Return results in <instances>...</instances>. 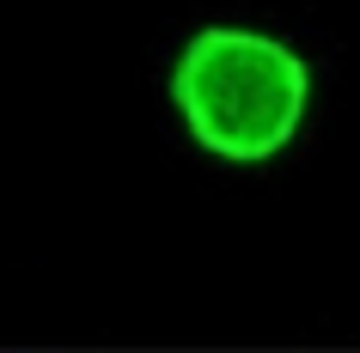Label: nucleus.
Instances as JSON below:
<instances>
[{"label": "nucleus", "mask_w": 360, "mask_h": 353, "mask_svg": "<svg viewBox=\"0 0 360 353\" xmlns=\"http://www.w3.org/2000/svg\"><path fill=\"white\" fill-rule=\"evenodd\" d=\"M165 98L202 159L226 171H263L305 134L318 74L300 43L269 25L202 19L171 49Z\"/></svg>", "instance_id": "obj_1"}]
</instances>
